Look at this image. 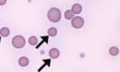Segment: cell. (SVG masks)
Masks as SVG:
<instances>
[{
	"mask_svg": "<svg viewBox=\"0 0 120 72\" xmlns=\"http://www.w3.org/2000/svg\"><path fill=\"white\" fill-rule=\"evenodd\" d=\"M73 17H74V14L71 12V10H67L65 12V18H66V19H68V20L72 19Z\"/></svg>",
	"mask_w": 120,
	"mask_h": 72,
	"instance_id": "obj_11",
	"label": "cell"
},
{
	"mask_svg": "<svg viewBox=\"0 0 120 72\" xmlns=\"http://www.w3.org/2000/svg\"><path fill=\"white\" fill-rule=\"evenodd\" d=\"M7 3V0H0V5H4Z\"/></svg>",
	"mask_w": 120,
	"mask_h": 72,
	"instance_id": "obj_14",
	"label": "cell"
},
{
	"mask_svg": "<svg viewBox=\"0 0 120 72\" xmlns=\"http://www.w3.org/2000/svg\"><path fill=\"white\" fill-rule=\"evenodd\" d=\"M18 63H19V65H21V66H22V67H25L29 64V60L27 57L22 56V57H21V58L19 59Z\"/></svg>",
	"mask_w": 120,
	"mask_h": 72,
	"instance_id": "obj_6",
	"label": "cell"
},
{
	"mask_svg": "<svg viewBox=\"0 0 120 72\" xmlns=\"http://www.w3.org/2000/svg\"><path fill=\"white\" fill-rule=\"evenodd\" d=\"M10 34V31L8 27H3L1 30H0V35L2 36V37H8V36Z\"/></svg>",
	"mask_w": 120,
	"mask_h": 72,
	"instance_id": "obj_8",
	"label": "cell"
},
{
	"mask_svg": "<svg viewBox=\"0 0 120 72\" xmlns=\"http://www.w3.org/2000/svg\"><path fill=\"white\" fill-rule=\"evenodd\" d=\"M12 46H14L15 48H22L25 46L26 41H25L24 37H22V36H16L12 39Z\"/></svg>",
	"mask_w": 120,
	"mask_h": 72,
	"instance_id": "obj_2",
	"label": "cell"
},
{
	"mask_svg": "<svg viewBox=\"0 0 120 72\" xmlns=\"http://www.w3.org/2000/svg\"><path fill=\"white\" fill-rule=\"evenodd\" d=\"M82 11V6L79 4H75L72 6V9L71 12H73V14H79Z\"/></svg>",
	"mask_w": 120,
	"mask_h": 72,
	"instance_id": "obj_5",
	"label": "cell"
},
{
	"mask_svg": "<svg viewBox=\"0 0 120 72\" xmlns=\"http://www.w3.org/2000/svg\"><path fill=\"white\" fill-rule=\"evenodd\" d=\"M118 49L117 47H115V46H113V47H111L109 49V54L111 55V56H117V55L118 54Z\"/></svg>",
	"mask_w": 120,
	"mask_h": 72,
	"instance_id": "obj_13",
	"label": "cell"
},
{
	"mask_svg": "<svg viewBox=\"0 0 120 72\" xmlns=\"http://www.w3.org/2000/svg\"><path fill=\"white\" fill-rule=\"evenodd\" d=\"M0 43H1V38H0Z\"/></svg>",
	"mask_w": 120,
	"mask_h": 72,
	"instance_id": "obj_15",
	"label": "cell"
},
{
	"mask_svg": "<svg viewBox=\"0 0 120 72\" xmlns=\"http://www.w3.org/2000/svg\"><path fill=\"white\" fill-rule=\"evenodd\" d=\"M42 61L44 62V64H43L42 65H41V67H40V68L38 69V72H40L41 70H42V69L44 68V67H46V65H47L48 67L51 66V59H43Z\"/></svg>",
	"mask_w": 120,
	"mask_h": 72,
	"instance_id": "obj_7",
	"label": "cell"
},
{
	"mask_svg": "<svg viewBox=\"0 0 120 72\" xmlns=\"http://www.w3.org/2000/svg\"><path fill=\"white\" fill-rule=\"evenodd\" d=\"M71 25L75 28H81L84 25V19L80 17H75L71 21Z\"/></svg>",
	"mask_w": 120,
	"mask_h": 72,
	"instance_id": "obj_3",
	"label": "cell"
},
{
	"mask_svg": "<svg viewBox=\"0 0 120 72\" xmlns=\"http://www.w3.org/2000/svg\"><path fill=\"white\" fill-rule=\"evenodd\" d=\"M56 34H57L56 28L51 27L48 30V35H49L50 37H55V36H56Z\"/></svg>",
	"mask_w": 120,
	"mask_h": 72,
	"instance_id": "obj_9",
	"label": "cell"
},
{
	"mask_svg": "<svg viewBox=\"0 0 120 72\" xmlns=\"http://www.w3.org/2000/svg\"><path fill=\"white\" fill-rule=\"evenodd\" d=\"M48 19L53 23H58L61 18V12L60 9L56 8H52L47 12Z\"/></svg>",
	"mask_w": 120,
	"mask_h": 72,
	"instance_id": "obj_1",
	"label": "cell"
},
{
	"mask_svg": "<svg viewBox=\"0 0 120 72\" xmlns=\"http://www.w3.org/2000/svg\"><path fill=\"white\" fill-rule=\"evenodd\" d=\"M49 56H51V58L56 59V58H58L59 56H60V51H59V50L56 49V48H52V49L50 50Z\"/></svg>",
	"mask_w": 120,
	"mask_h": 72,
	"instance_id": "obj_4",
	"label": "cell"
},
{
	"mask_svg": "<svg viewBox=\"0 0 120 72\" xmlns=\"http://www.w3.org/2000/svg\"><path fill=\"white\" fill-rule=\"evenodd\" d=\"M41 38L42 39V41H41V42H40V43H39L38 46H36V48H37V49H38V48L40 47V46H41V45H42V43H44V42H46V44L48 43V39H49L48 36H44V37H41Z\"/></svg>",
	"mask_w": 120,
	"mask_h": 72,
	"instance_id": "obj_10",
	"label": "cell"
},
{
	"mask_svg": "<svg viewBox=\"0 0 120 72\" xmlns=\"http://www.w3.org/2000/svg\"><path fill=\"white\" fill-rule=\"evenodd\" d=\"M28 42L30 45H32V46H36V45L37 44L38 40H37V38L36 37H31L30 38H29Z\"/></svg>",
	"mask_w": 120,
	"mask_h": 72,
	"instance_id": "obj_12",
	"label": "cell"
}]
</instances>
